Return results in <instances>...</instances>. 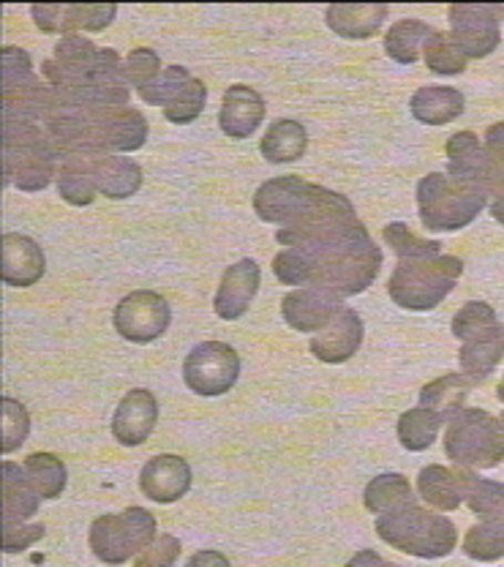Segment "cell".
Masks as SVG:
<instances>
[{"instance_id": "6da1fadb", "label": "cell", "mask_w": 504, "mask_h": 567, "mask_svg": "<svg viewBox=\"0 0 504 567\" xmlns=\"http://www.w3.org/2000/svg\"><path fill=\"white\" fill-rule=\"evenodd\" d=\"M281 251L272 257V274L287 287H319L338 300L354 298L377 281L382 248L371 240L363 221H347L311 235L278 229Z\"/></svg>"}, {"instance_id": "7a4b0ae2", "label": "cell", "mask_w": 504, "mask_h": 567, "mask_svg": "<svg viewBox=\"0 0 504 567\" xmlns=\"http://www.w3.org/2000/svg\"><path fill=\"white\" fill-rule=\"evenodd\" d=\"M254 213L289 235H311L338 224L358 221V210L343 194L317 186L298 175L265 181L254 192Z\"/></svg>"}, {"instance_id": "3957f363", "label": "cell", "mask_w": 504, "mask_h": 567, "mask_svg": "<svg viewBox=\"0 0 504 567\" xmlns=\"http://www.w3.org/2000/svg\"><path fill=\"white\" fill-rule=\"evenodd\" d=\"M123 58L110 47H96L82 33L63 35L58 41L52 58L41 63L47 85L58 91H74V87H96V85H126L123 74Z\"/></svg>"}, {"instance_id": "277c9868", "label": "cell", "mask_w": 504, "mask_h": 567, "mask_svg": "<svg viewBox=\"0 0 504 567\" xmlns=\"http://www.w3.org/2000/svg\"><path fill=\"white\" fill-rule=\"evenodd\" d=\"M61 153L44 126L3 123V177L6 186L35 194L58 181Z\"/></svg>"}, {"instance_id": "5b68a950", "label": "cell", "mask_w": 504, "mask_h": 567, "mask_svg": "<svg viewBox=\"0 0 504 567\" xmlns=\"http://www.w3.org/2000/svg\"><path fill=\"white\" fill-rule=\"evenodd\" d=\"M377 535L390 548H399V551L418 559L448 557L459 543L455 524L439 513L425 511L418 502L393 513H382L377 518Z\"/></svg>"}, {"instance_id": "8992f818", "label": "cell", "mask_w": 504, "mask_h": 567, "mask_svg": "<svg viewBox=\"0 0 504 567\" xmlns=\"http://www.w3.org/2000/svg\"><path fill=\"white\" fill-rule=\"evenodd\" d=\"M464 274V262L450 254L420 259H399L388 279V295L407 311H434L455 289Z\"/></svg>"}, {"instance_id": "52a82bcc", "label": "cell", "mask_w": 504, "mask_h": 567, "mask_svg": "<svg viewBox=\"0 0 504 567\" xmlns=\"http://www.w3.org/2000/svg\"><path fill=\"white\" fill-rule=\"evenodd\" d=\"M488 203V194L464 186L442 173L425 175L418 183V213L429 233H455L470 227Z\"/></svg>"}, {"instance_id": "ba28073f", "label": "cell", "mask_w": 504, "mask_h": 567, "mask_svg": "<svg viewBox=\"0 0 504 567\" xmlns=\"http://www.w3.org/2000/svg\"><path fill=\"white\" fill-rule=\"evenodd\" d=\"M444 453L455 466L494 470L504 461V431L500 417L480 406H464L444 431Z\"/></svg>"}, {"instance_id": "9c48e42d", "label": "cell", "mask_w": 504, "mask_h": 567, "mask_svg": "<svg viewBox=\"0 0 504 567\" xmlns=\"http://www.w3.org/2000/svg\"><path fill=\"white\" fill-rule=\"evenodd\" d=\"M156 537V518L145 507L104 513L91 524V532H88L93 557L104 565H123L132 557H140Z\"/></svg>"}, {"instance_id": "30bf717a", "label": "cell", "mask_w": 504, "mask_h": 567, "mask_svg": "<svg viewBox=\"0 0 504 567\" xmlns=\"http://www.w3.org/2000/svg\"><path fill=\"white\" fill-rule=\"evenodd\" d=\"M240 377V354L227 341H202L183 360V382L192 393L218 399Z\"/></svg>"}, {"instance_id": "8fae6325", "label": "cell", "mask_w": 504, "mask_h": 567, "mask_svg": "<svg viewBox=\"0 0 504 567\" xmlns=\"http://www.w3.org/2000/svg\"><path fill=\"white\" fill-rule=\"evenodd\" d=\"M502 3H453L448 9L450 35L470 61L488 58L502 44Z\"/></svg>"}, {"instance_id": "7c38bea8", "label": "cell", "mask_w": 504, "mask_h": 567, "mask_svg": "<svg viewBox=\"0 0 504 567\" xmlns=\"http://www.w3.org/2000/svg\"><path fill=\"white\" fill-rule=\"evenodd\" d=\"M61 167L85 173L106 199H128L142 188L140 164L117 153H69L61 158Z\"/></svg>"}, {"instance_id": "4fadbf2b", "label": "cell", "mask_w": 504, "mask_h": 567, "mask_svg": "<svg viewBox=\"0 0 504 567\" xmlns=\"http://www.w3.org/2000/svg\"><path fill=\"white\" fill-rule=\"evenodd\" d=\"M115 330L132 344H151L162 339L172 324V309L167 298L151 289H136L128 292L112 315Z\"/></svg>"}, {"instance_id": "5bb4252c", "label": "cell", "mask_w": 504, "mask_h": 567, "mask_svg": "<svg viewBox=\"0 0 504 567\" xmlns=\"http://www.w3.org/2000/svg\"><path fill=\"white\" fill-rule=\"evenodd\" d=\"M115 3H33L31 17L41 33H99L112 25Z\"/></svg>"}, {"instance_id": "9a60e30c", "label": "cell", "mask_w": 504, "mask_h": 567, "mask_svg": "<svg viewBox=\"0 0 504 567\" xmlns=\"http://www.w3.org/2000/svg\"><path fill=\"white\" fill-rule=\"evenodd\" d=\"M444 151H448V177L464 183V186L480 188V192L488 194L491 199V188H494V164H491L488 153H485L477 134H453V137L448 140V145H444Z\"/></svg>"}, {"instance_id": "2e32d148", "label": "cell", "mask_w": 504, "mask_h": 567, "mask_svg": "<svg viewBox=\"0 0 504 567\" xmlns=\"http://www.w3.org/2000/svg\"><path fill=\"white\" fill-rule=\"evenodd\" d=\"M343 309V300L325 292L319 287H300L284 295L281 315L289 328L300 333H319L333 322V317Z\"/></svg>"}, {"instance_id": "e0dca14e", "label": "cell", "mask_w": 504, "mask_h": 567, "mask_svg": "<svg viewBox=\"0 0 504 567\" xmlns=\"http://www.w3.org/2000/svg\"><path fill=\"white\" fill-rule=\"evenodd\" d=\"M363 336H366L363 317H360L354 309H347V306H343L328 328L313 333L311 344L308 347H311V354L317 360L338 365L354 358V352L363 347Z\"/></svg>"}, {"instance_id": "ac0fdd59", "label": "cell", "mask_w": 504, "mask_h": 567, "mask_svg": "<svg viewBox=\"0 0 504 567\" xmlns=\"http://www.w3.org/2000/svg\"><path fill=\"white\" fill-rule=\"evenodd\" d=\"M259 279H263V274H259L257 259L246 257L240 262L229 265L224 270L222 284H218L216 298H213L216 317L224 319V322H235V319L246 315L248 306H251V300L259 292Z\"/></svg>"}, {"instance_id": "d6986e66", "label": "cell", "mask_w": 504, "mask_h": 567, "mask_svg": "<svg viewBox=\"0 0 504 567\" xmlns=\"http://www.w3.org/2000/svg\"><path fill=\"white\" fill-rule=\"evenodd\" d=\"M192 488V466L186 458L162 453L153 456L140 472V492L158 505H172L183 499Z\"/></svg>"}, {"instance_id": "ffe728a7", "label": "cell", "mask_w": 504, "mask_h": 567, "mask_svg": "<svg viewBox=\"0 0 504 567\" xmlns=\"http://www.w3.org/2000/svg\"><path fill=\"white\" fill-rule=\"evenodd\" d=\"M158 423V401L151 390L136 388L123 395L117 404L115 417H112V436L123 447H136L153 434Z\"/></svg>"}, {"instance_id": "44dd1931", "label": "cell", "mask_w": 504, "mask_h": 567, "mask_svg": "<svg viewBox=\"0 0 504 567\" xmlns=\"http://www.w3.org/2000/svg\"><path fill=\"white\" fill-rule=\"evenodd\" d=\"M265 99L251 85H229L224 91L218 126L227 137L248 140L265 121Z\"/></svg>"}, {"instance_id": "7402d4cb", "label": "cell", "mask_w": 504, "mask_h": 567, "mask_svg": "<svg viewBox=\"0 0 504 567\" xmlns=\"http://www.w3.org/2000/svg\"><path fill=\"white\" fill-rule=\"evenodd\" d=\"M44 270L47 257L33 238L20 233L3 235V265H0V276H3L6 287H33L35 281H41Z\"/></svg>"}, {"instance_id": "603a6c76", "label": "cell", "mask_w": 504, "mask_h": 567, "mask_svg": "<svg viewBox=\"0 0 504 567\" xmlns=\"http://www.w3.org/2000/svg\"><path fill=\"white\" fill-rule=\"evenodd\" d=\"M472 472L474 470H466V466H455V470L442 464L423 466L418 475V494L436 511H455L461 502H466Z\"/></svg>"}, {"instance_id": "cb8c5ba5", "label": "cell", "mask_w": 504, "mask_h": 567, "mask_svg": "<svg viewBox=\"0 0 504 567\" xmlns=\"http://www.w3.org/2000/svg\"><path fill=\"white\" fill-rule=\"evenodd\" d=\"M388 3H330L325 22L341 39H371L388 20Z\"/></svg>"}, {"instance_id": "d4e9b609", "label": "cell", "mask_w": 504, "mask_h": 567, "mask_svg": "<svg viewBox=\"0 0 504 567\" xmlns=\"http://www.w3.org/2000/svg\"><path fill=\"white\" fill-rule=\"evenodd\" d=\"M504 358V324L496 322L491 324L483 333L472 336L470 341L461 344L459 363L461 371L474 382V385H483L491 374H494L496 365Z\"/></svg>"}, {"instance_id": "484cf974", "label": "cell", "mask_w": 504, "mask_h": 567, "mask_svg": "<svg viewBox=\"0 0 504 567\" xmlns=\"http://www.w3.org/2000/svg\"><path fill=\"white\" fill-rule=\"evenodd\" d=\"M464 93L448 85H425L409 99L414 121L425 123V126H444V123L455 121V117L464 115Z\"/></svg>"}, {"instance_id": "4316f807", "label": "cell", "mask_w": 504, "mask_h": 567, "mask_svg": "<svg viewBox=\"0 0 504 567\" xmlns=\"http://www.w3.org/2000/svg\"><path fill=\"white\" fill-rule=\"evenodd\" d=\"M39 507L41 496L28 481L25 466L3 461V527H20L22 522L35 516Z\"/></svg>"}, {"instance_id": "83f0119b", "label": "cell", "mask_w": 504, "mask_h": 567, "mask_svg": "<svg viewBox=\"0 0 504 567\" xmlns=\"http://www.w3.org/2000/svg\"><path fill=\"white\" fill-rule=\"evenodd\" d=\"M472 388L474 382L466 374H444L420 390V406H425V410L442 417L444 423H450L464 410V401Z\"/></svg>"}, {"instance_id": "f1b7e54d", "label": "cell", "mask_w": 504, "mask_h": 567, "mask_svg": "<svg viewBox=\"0 0 504 567\" xmlns=\"http://www.w3.org/2000/svg\"><path fill=\"white\" fill-rule=\"evenodd\" d=\"M308 147V132L298 121H284L270 123L268 134L259 142V153L265 156L268 164H292L306 156Z\"/></svg>"}, {"instance_id": "f546056e", "label": "cell", "mask_w": 504, "mask_h": 567, "mask_svg": "<svg viewBox=\"0 0 504 567\" xmlns=\"http://www.w3.org/2000/svg\"><path fill=\"white\" fill-rule=\"evenodd\" d=\"M434 35V28L423 20H399L384 33V52L401 66H412L423 58L425 41Z\"/></svg>"}, {"instance_id": "4dcf8cb0", "label": "cell", "mask_w": 504, "mask_h": 567, "mask_svg": "<svg viewBox=\"0 0 504 567\" xmlns=\"http://www.w3.org/2000/svg\"><path fill=\"white\" fill-rule=\"evenodd\" d=\"M414 492L409 486V481L399 472H384V475H377L373 481L366 486L363 492V505L369 513H393L399 507L414 505Z\"/></svg>"}, {"instance_id": "1f68e13d", "label": "cell", "mask_w": 504, "mask_h": 567, "mask_svg": "<svg viewBox=\"0 0 504 567\" xmlns=\"http://www.w3.org/2000/svg\"><path fill=\"white\" fill-rule=\"evenodd\" d=\"M22 466H25L28 481H31V486L41 499H58V496L66 492L69 470L66 464L58 456H52V453H31Z\"/></svg>"}, {"instance_id": "d6a6232c", "label": "cell", "mask_w": 504, "mask_h": 567, "mask_svg": "<svg viewBox=\"0 0 504 567\" xmlns=\"http://www.w3.org/2000/svg\"><path fill=\"white\" fill-rule=\"evenodd\" d=\"M442 417L434 415L425 406H414V410H407L399 417V442L407 451L420 453L429 451L436 442L439 429H442Z\"/></svg>"}, {"instance_id": "836d02e7", "label": "cell", "mask_w": 504, "mask_h": 567, "mask_svg": "<svg viewBox=\"0 0 504 567\" xmlns=\"http://www.w3.org/2000/svg\"><path fill=\"white\" fill-rule=\"evenodd\" d=\"M423 61L434 74L439 76H459L464 74L470 58L461 52V47L455 44L453 35L444 31H434L423 47Z\"/></svg>"}, {"instance_id": "e575fe53", "label": "cell", "mask_w": 504, "mask_h": 567, "mask_svg": "<svg viewBox=\"0 0 504 567\" xmlns=\"http://www.w3.org/2000/svg\"><path fill=\"white\" fill-rule=\"evenodd\" d=\"M466 505L483 522L504 524V483L485 481L477 472L470 477V492H466Z\"/></svg>"}, {"instance_id": "d590c367", "label": "cell", "mask_w": 504, "mask_h": 567, "mask_svg": "<svg viewBox=\"0 0 504 567\" xmlns=\"http://www.w3.org/2000/svg\"><path fill=\"white\" fill-rule=\"evenodd\" d=\"M464 554L474 563H500V559H504V524H474L464 537Z\"/></svg>"}, {"instance_id": "8d00e7d4", "label": "cell", "mask_w": 504, "mask_h": 567, "mask_svg": "<svg viewBox=\"0 0 504 567\" xmlns=\"http://www.w3.org/2000/svg\"><path fill=\"white\" fill-rule=\"evenodd\" d=\"M382 240L395 251L399 259H420V257H436L442 254L439 240H425L414 235L403 221H393L382 229Z\"/></svg>"}, {"instance_id": "74e56055", "label": "cell", "mask_w": 504, "mask_h": 567, "mask_svg": "<svg viewBox=\"0 0 504 567\" xmlns=\"http://www.w3.org/2000/svg\"><path fill=\"white\" fill-rule=\"evenodd\" d=\"M205 104L207 85L199 76H192V82H186V87H183V91L172 99L167 110H164V117H167L169 123H175V126H188V123H194L202 112H205Z\"/></svg>"}, {"instance_id": "f35d334b", "label": "cell", "mask_w": 504, "mask_h": 567, "mask_svg": "<svg viewBox=\"0 0 504 567\" xmlns=\"http://www.w3.org/2000/svg\"><path fill=\"white\" fill-rule=\"evenodd\" d=\"M192 71L183 69V66H167L162 71V74L156 76V80L151 82V85H145L140 93V99L145 102L147 106H162V110H167L172 99L177 96V93L186 87V82H192Z\"/></svg>"}, {"instance_id": "ab89813d", "label": "cell", "mask_w": 504, "mask_h": 567, "mask_svg": "<svg viewBox=\"0 0 504 567\" xmlns=\"http://www.w3.org/2000/svg\"><path fill=\"white\" fill-rule=\"evenodd\" d=\"M0 61H3V93L22 91V87H31L39 82L31 55L22 47L6 44L0 50Z\"/></svg>"}, {"instance_id": "60d3db41", "label": "cell", "mask_w": 504, "mask_h": 567, "mask_svg": "<svg viewBox=\"0 0 504 567\" xmlns=\"http://www.w3.org/2000/svg\"><path fill=\"white\" fill-rule=\"evenodd\" d=\"M0 406H3V417H0V425H3V445L0 447H3V453H14L25 445L28 434H31V415L11 395H3Z\"/></svg>"}, {"instance_id": "b9f144b4", "label": "cell", "mask_w": 504, "mask_h": 567, "mask_svg": "<svg viewBox=\"0 0 504 567\" xmlns=\"http://www.w3.org/2000/svg\"><path fill=\"white\" fill-rule=\"evenodd\" d=\"M496 322H500V319H496V311L491 309L488 303H483V300H472V303H466L464 309L453 317L450 330H453L455 339L464 344V341H470L472 336L483 333V330H488L491 324Z\"/></svg>"}, {"instance_id": "7bdbcfd3", "label": "cell", "mask_w": 504, "mask_h": 567, "mask_svg": "<svg viewBox=\"0 0 504 567\" xmlns=\"http://www.w3.org/2000/svg\"><path fill=\"white\" fill-rule=\"evenodd\" d=\"M162 58H158L156 50L151 47H136L126 55V63H123V74H126V82L136 91H142L145 85H151L158 74H162Z\"/></svg>"}, {"instance_id": "ee69618b", "label": "cell", "mask_w": 504, "mask_h": 567, "mask_svg": "<svg viewBox=\"0 0 504 567\" xmlns=\"http://www.w3.org/2000/svg\"><path fill=\"white\" fill-rule=\"evenodd\" d=\"M55 183H58V194H61L69 205H74V208H88V205H91L99 194L91 177H88L85 173H80V169L61 167L58 169Z\"/></svg>"}, {"instance_id": "f6af8a7d", "label": "cell", "mask_w": 504, "mask_h": 567, "mask_svg": "<svg viewBox=\"0 0 504 567\" xmlns=\"http://www.w3.org/2000/svg\"><path fill=\"white\" fill-rule=\"evenodd\" d=\"M181 540L175 535H158L140 557L134 559V567H172L181 559Z\"/></svg>"}, {"instance_id": "bcb514c9", "label": "cell", "mask_w": 504, "mask_h": 567, "mask_svg": "<svg viewBox=\"0 0 504 567\" xmlns=\"http://www.w3.org/2000/svg\"><path fill=\"white\" fill-rule=\"evenodd\" d=\"M47 535L44 524H31V527H3V551L6 554H22L39 543Z\"/></svg>"}, {"instance_id": "7dc6e473", "label": "cell", "mask_w": 504, "mask_h": 567, "mask_svg": "<svg viewBox=\"0 0 504 567\" xmlns=\"http://www.w3.org/2000/svg\"><path fill=\"white\" fill-rule=\"evenodd\" d=\"M483 147H485V153H488L491 164H494V183H496V173L504 167V121L488 126V132H485V140H483ZM491 192H494V188H491Z\"/></svg>"}, {"instance_id": "c3c4849f", "label": "cell", "mask_w": 504, "mask_h": 567, "mask_svg": "<svg viewBox=\"0 0 504 567\" xmlns=\"http://www.w3.org/2000/svg\"><path fill=\"white\" fill-rule=\"evenodd\" d=\"M186 567H233V565H229V559L224 557L222 551H213V548H202V551L192 554V559H188Z\"/></svg>"}, {"instance_id": "681fc988", "label": "cell", "mask_w": 504, "mask_h": 567, "mask_svg": "<svg viewBox=\"0 0 504 567\" xmlns=\"http://www.w3.org/2000/svg\"><path fill=\"white\" fill-rule=\"evenodd\" d=\"M343 567H393V563H388V559L379 557L373 548H363V551L354 554V557L349 559V563Z\"/></svg>"}, {"instance_id": "f907efd6", "label": "cell", "mask_w": 504, "mask_h": 567, "mask_svg": "<svg viewBox=\"0 0 504 567\" xmlns=\"http://www.w3.org/2000/svg\"><path fill=\"white\" fill-rule=\"evenodd\" d=\"M491 216L504 227V186H500L491 194Z\"/></svg>"}, {"instance_id": "816d5d0a", "label": "cell", "mask_w": 504, "mask_h": 567, "mask_svg": "<svg viewBox=\"0 0 504 567\" xmlns=\"http://www.w3.org/2000/svg\"><path fill=\"white\" fill-rule=\"evenodd\" d=\"M496 395H500V401H502V404H504V377H502L500 388H496Z\"/></svg>"}, {"instance_id": "f5cc1de1", "label": "cell", "mask_w": 504, "mask_h": 567, "mask_svg": "<svg viewBox=\"0 0 504 567\" xmlns=\"http://www.w3.org/2000/svg\"><path fill=\"white\" fill-rule=\"evenodd\" d=\"M500 425H502V431H504V412L500 415Z\"/></svg>"}, {"instance_id": "db71d44e", "label": "cell", "mask_w": 504, "mask_h": 567, "mask_svg": "<svg viewBox=\"0 0 504 567\" xmlns=\"http://www.w3.org/2000/svg\"><path fill=\"white\" fill-rule=\"evenodd\" d=\"M393 567H401V565H393Z\"/></svg>"}]
</instances>
